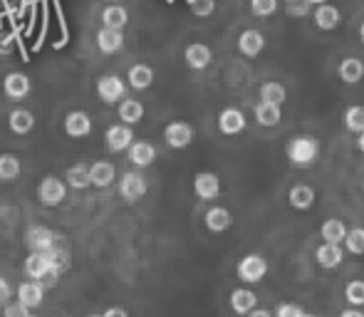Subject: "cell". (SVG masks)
I'll use <instances>...</instances> for the list:
<instances>
[{
  "mask_svg": "<svg viewBox=\"0 0 364 317\" xmlns=\"http://www.w3.org/2000/svg\"><path fill=\"white\" fill-rule=\"evenodd\" d=\"M68 253L65 250H48V253H30L25 258V275L35 283H40L45 290L55 288L60 280V273L68 268Z\"/></svg>",
  "mask_w": 364,
  "mask_h": 317,
  "instance_id": "obj_1",
  "label": "cell"
},
{
  "mask_svg": "<svg viewBox=\"0 0 364 317\" xmlns=\"http://www.w3.org/2000/svg\"><path fill=\"white\" fill-rule=\"evenodd\" d=\"M285 154H288L292 166L310 168V166H315L317 158H320V141L310 134H297L288 141Z\"/></svg>",
  "mask_w": 364,
  "mask_h": 317,
  "instance_id": "obj_2",
  "label": "cell"
},
{
  "mask_svg": "<svg viewBox=\"0 0 364 317\" xmlns=\"http://www.w3.org/2000/svg\"><path fill=\"white\" fill-rule=\"evenodd\" d=\"M235 273H238V278L243 280V283L255 285V283H260L265 275H268V260H265L263 255H258V253H250V255H245V258L240 260L238 268H235Z\"/></svg>",
  "mask_w": 364,
  "mask_h": 317,
  "instance_id": "obj_3",
  "label": "cell"
},
{
  "mask_svg": "<svg viewBox=\"0 0 364 317\" xmlns=\"http://www.w3.org/2000/svg\"><path fill=\"white\" fill-rule=\"evenodd\" d=\"M105 144L107 151L112 154H122V151H129L134 144V129L129 124H112L105 131Z\"/></svg>",
  "mask_w": 364,
  "mask_h": 317,
  "instance_id": "obj_4",
  "label": "cell"
},
{
  "mask_svg": "<svg viewBox=\"0 0 364 317\" xmlns=\"http://www.w3.org/2000/svg\"><path fill=\"white\" fill-rule=\"evenodd\" d=\"M38 198L43 206H50V208L60 206V203L68 198V183L55 176H45L38 186Z\"/></svg>",
  "mask_w": 364,
  "mask_h": 317,
  "instance_id": "obj_5",
  "label": "cell"
},
{
  "mask_svg": "<svg viewBox=\"0 0 364 317\" xmlns=\"http://www.w3.org/2000/svg\"><path fill=\"white\" fill-rule=\"evenodd\" d=\"M97 97H100L105 104H114V102H124L127 97V85L117 75H105V77L97 80Z\"/></svg>",
  "mask_w": 364,
  "mask_h": 317,
  "instance_id": "obj_6",
  "label": "cell"
},
{
  "mask_svg": "<svg viewBox=\"0 0 364 317\" xmlns=\"http://www.w3.org/2000/svg\"><path fill=\"white\" fill-rule=\"evenodd\" d=\"M149 191V183L144 178V173L139 171H127L122 173L119 178V193L124 201H139V198H144Z\"/></svg>",
  "mask_w": 364,
  "mask_h": 317,
  "instance_id": "obj_7",
  "label": "cell"
},
{
  "mask_svg": "<svg viewBox=\"0 0 364 317\" xmlns=\"http://www.w3.org/2000/svg\"><path fill=\"white\" fill-rule=\"evenodd\" d=\"M25 243H28L30 253H48V250L58 248V236L45 226H30L25 233Z\"/></svg>",
  "mask_w": 364,
  "mask_h": 317,
  "instance_id": "obj_8",
  "label": "cell"
},
{
  "mask_svg": "<svg viewBox=\"0 0 364 317\" xmlns=\"http://www.w3.org/2000/svg\"><path fill=\"white\" fill-rule=\"evenodd\" d=\"M193 136H196V131H193V127L188 122H171L164 129V141L171 149H186V146H191Z\"/></svg>",
  "mask_w": 364,
  "mask_h": 317,
  "instance_id": "obj_9",
  "label": "cell"
},
{
  "mask_svg": "<svg viewBox=\"0 0 364 317\" xmlns=\"http://www.w3.org/2000/svg\"><path fill=\"white\" fill-rule=\"evenodd\" d=\"M193 193L201 201H213L220 193V178L213 171H198L193 176Z\"/></svg>",
  "mask_w": 364,
  "mask_h": 317,
  "instance_id": "obj_10",
  "label": "cell"
},
{
  "mask_svg": "<svg viewBox=\"0 0 364 317\" xmlns=\"http://www.w3.org/2000/svg\"><path fill=\"white\" fill-rule=\"evenodd\" d=\"M30 90H33V82H30V77L25 72H10V75H5L3 92H5V97H8V100H13V102L25 100V97L30 95Z\"/></svg>",
  "mask_w": 364,
  "mask_h": 317,
  "instance_id": "obj_11",
  "label": "cell"
},
{
  "mask_svg": "<svg viewBox=\"0 0 364 317\" xmlns=\"http://www.w3.org/2000/svg\"><path fill=\"white\" fill-rule=\"evenodd\" d=\"M65 134L73 139H85L92 134V117L82 109H75L65 117Z\"/></svg>",
  "mask_w": 364,
  "mask_h": 317,
  "instance_id": "obj_12",
  "label": "cell"
},
{
  "mask_svg": "<svg viewBox=\"0 0 364 317\" xmlns=\"http://www.w3.org/2000/svg\"><path fill=\"white\" fill-rule=\"evenodd\" d=\"M20 305H25L28 310H38L45 303V288L35 280H25L18 285V293H15Z\"/></svg>",
  "mask_w": 364,
  "mask_h": 317,
  "instance_id": "obj_13",
  "label": "cell"
},
{
  "mask_svg": "<svg viewBox=\"0 0 364 317\" xmlns=\"http://www.w3.org/2000/svg\"><path fill=\"white\" fill-rule=\"evenodd\" d=\"M245 114L240 109H235V107H228V109H223L218 114V129H220V134H225V136H235V134H240V131L245 129Z\"/></svg>",
  "mask_w": 364,
  "mask_h": 317,
  "instance_id": "obj_14",
  "label": "cell"
},
{
  "mask_svg": "<svg viewBox=\"0 0 364 317\" xmlns=\"http://www.w3.org/2000/svg\"><path fill=\"white\" fill-rule=\"evenodd\" d=\"M265 50V38L260 30H243L238 38V53L243 58H258Z\"/></svg>",
  "mask_w": 364,
  "mask_h": 317,
  "instance_id": "obj_15",
  "label": "cell"
},
{
  "mask_svg": "<svg viewBox=\"0 0 364 317\" xmlns=\"http://www.w3.org/2000/svg\"><path fill=\"white\" fill-rule=\"evenodd\" d=\"M288 201H290V206L295 208V211H310V208L315 206V201H317V193H315V188H312L310 183H297V186L290 188Z\"/></svg>",
  "mask_w": 364,
  "mask_h": 317,
  "instance_id": "obj_16",
  "label": "cell"
},
{
  "mask_svg": "<svg viewBox=\"0 0 364 317\" xmlns=\"http://www.w3.org/2000/svg\"><path fill=\"white\" fill-rule=\"evenodd\" d=\"M230 310L235 315H245L248 317L253 310H258V295L248 288H238L230 293Z\"/></svg>",
  "mask_w": 364,
  "mask_h": 317,
  "instance_id": "obj_17",
  "label": "cell"
},
{
  "mask_svg": "<svg viewBox=\"0 0 364 317\" xmlns=\"http://www.w3.org/2000/svg\"><path fill=\"white\" fill-rule=\"evenodd\" d=\"M183 60H186V65L191 70H206L208 65H211L213 60V53L208 45L203 43H191L186 48V53H183Z\"/></svg>",
  "mask_w": 364,
  "mask_h": 317,
  "instance_id": "obj_18",
  "label": "cell"
},
{
  "mask_svg": "<svg viewBox=\"0 0 364 317\" xmlns=\"http://www.w3.org/2000/svg\"><path fill=\"white\" fill-rule=\"evenodd\" d=\"M315 260H317L320 268L332 270V268H337V265H342V260H345V250H342V245L322 243L320 248L315 250Z\"/></svg>",
  "mask_w": 364,
  "mask_h": 317,
  "instance_id": "obj_19",
  "label": "cell"
},
{
  "mask_svg": "<svg viewBox=\"0 0 364 317\" xmlns=\"http://www.w3.org/2000/svg\"><path fill=\"white\" fill-rule=\"evenodd\" d=\"M97 48L105 55H114L124 48V33L122 30H112V28H100L97 33Z\"/></svg>",
  "mask_w": 364,
  "mask_h": 317,
  "instance_id": "obj_20",
  "label": "cell"
},
{
  "mask_svg": "<svg viewBox=\"0 0 364 317\" xmlns=\"http://www.w3.org/2000/svg\"><path fill=\"white\" fill-rule=\"evenodd\" d=\"M203 223H206V228L211 233H225L230 226H233V216H230L228 208L223 206H213L206 211V216H203Z\"/></svg>",
  "mask_w": 364,
  "mask_h": 317,
  "instance_id": "obj_21",
  "label": "cell"
},
{
  "mask_svg": "<svg viewBox=\"0 0 364 317\" xmlns=\"http://www.w3.org/2000/svg\"><path fill=\"white\" fill-rule=\"evenodd\" d=\"M90 176H92V186L95 188H107L114 183L117 168L112 161H95L90 166Z\"/></svg>",
  "mask_w": 364,
  "mask_h": 317,
  "instance_id": "obj_22",
  "label": "cell"
},
{
  "mask_svg": "<svg viewBox=\"0 0 364 317\" xmlns=\"http://www.w3.org/2000/svg\"><path fill=\"white\" fill-rule=\"evenodd\" d=\"M127 154H129V161L134 163V166L146 168V166H151V163L156 161V146L149 144V141H134Z\"/></svg>",
  "mask_w": 364,
  "mask_h": 317,
  "instance_id": "obj_23",
  "label": "cell"
},
{
  "mask_svg": "<svg viewBox=\"0 0 364 317\" xmlns=\"http://www.w3.org/2000/svg\"><path fill=\"white\" fill-rule=\"evenodd\" d=\"M8 127L13 134H30V131L35 129V114L30 109H13L8 117Z\"/></svg>",
  "mask_w": 364,
  "mask_h": 317,
  "instance_id": "obj_24",
  "label": "cell"
},
{
  "mask_svg": "<svg viewBox=\"0 0 364 317\" xmlns=\"http://www.w3.org/2000/svg\"><path fill=\"white\" fill-rule=\"evenodd\" d=\"M347 233H350V228H347L340 218H327V221L322 223V228H320L322 240H325V243H335V245L345 243Z\"/></svg>",
  "mask_w": 364,
  "mask_h": 317,
  "instance_id": "obj_25",
  "label": "cell"
},
{
  "mask_svg": "<svg viewBox=\"0 0 364 317\" xmlns=\"http://www.w3.org/2000/svg\"><path fill=\"white\" fill-rule=\"evenodd\" d=\"M312 18H315V25L320 30H335L337 25H340L342 15H340V10H337L335 5L325 3V5H317L315 13H312Z\"/></svg>",
  "mask_w": 364,
  "mask_h": 317,
  "instance_id": "obj_26",
  "label": "cell"
},
{
  "mask_svg": "<svg viewBox=\"0 0 364 317\" xmlns=\"http://www.w3.org/2000/svg\"><path fill=\"white\" fill-rule=\"evenodd\" d=\"M127 23H129V13H127V8H122V5H107L105 10H102V28H112V30H124Z\"/></svg>",
  "mask_w": 364,
  "mask_h": 317,
  "instance_id": "obj_27",
  "label": "cell"
},
{
  "mask_svg": "<svg viewBox=\"0 0 364 317\" xmlns=\"http://www.w3.org/2000/svg\"><path fill=\"white\" fill-rule=\"evenodd\" d=\"M127 80H129L132 90H149L154 85V70L149 65L139 63V65H132L129 72H127Z\"/></svg>",
  "mask_w": 364,
  "mask_h": 317,
  "instance_id": "obj_28",
  "label": "cell"
},
{
  "mask_svg": "<svg viewBox=\"0 0 364 317\" xmlns=\"http://www.w3.org/2000/svg\"><path fill=\"white\" fill-rule=\"evenodd\" d=\"M337 75H340V80L345 85H357L364 77V63L357 58H345L340 63V68H337Z\"/></svg>",
  "mask_w": 364,
  "mask_h": 317,
  "instance_id": "obj_29",
  "label": "cell"
},
{
  "mask_svg": "<svg viewBox=\"0 0 364 317\" xmlns=\"http://www.w3.org/2000/svg\"><path fill=\"white\" fill-rule=\"evenodd\" d=\"M117 114H119L122 124L134 127L144 119V104H141L139 100H124L119 104V109H117Z\"/></svg>",
  "mask_w": 364,
  "mask_h": 317,
  "instance_id": "obj_30",
  "label": "cell"
},
{
  "mask_svg": "<svg viewBox=\"0 0 364 317\" xmlns=\"http://www.w3.org/2000/svg\"><path fill=\"white\" fill-rule=\"evenodd\" d=\"M255 119L260 127H278L283 119V112L278 104H270V102H258L255 104Z\"/></svg>",
  "mask_w": 364,
  "mask_h": 317,
  "instance_id": "obj_31",
  "label": "cell"
},
{
  "mask_svg": "<svg viewBox=\"0 0 364 317\" xmlns=\"http://www.w3.org/2000/svg\"><path fill=\"white\" fill-rule=\"evenodd\" d=\"M65 178H68V186L75 188V191H85V188L92 186L90 166H85V163H75V166H70L68 173H65Z\"/></svg>",
  "mask_w": 364,
  "mask_h": 317,
  "instance_id": "obj_32",
  "label": "cell"
},
{
  "mask_svg": "<svg viewBox=\"0 0 364 317\" xmlns=\"http://www.w3.org/2000/svg\"><path fill=\"white\" fill-rule=\"evenodd\" d=\"M20 171H23V166H20V158L18 156L10 154V151L0 154V181H3V183L15 181V178L20 176Z\"/></svg>",
  "mask_w": 364,
  "mask_h": 317,
  "instance_id": "obj_33",
  "label": "cell"
},
{
  "mask_svg": "<svg viewBox=\"0 0 364 317\" xmlns=\"http://www.w3.org/2000/svg\"><path fill=\"white\" fill-rule=\"evenodd\" d=\"M288 100V90H285L280 82H265L260 87V102H270V104H283Z\"/></svg>",
  "mask_w": 364,
  "mask_h": 317,
  "instance_id": "obj_34",
  "label": "cell"
},
{
  "mask_svg": "<svg viewBox=\"0 0 364 317\" xmlns=\"http://www.w3.org/2000/svg\"><path fill=\"white\" fill-rule=\"evenodd\" d=\"M345 127L355 134H364V107L355 104L345 112Z\"/></svg>",
  "mask_w": 364,
  "mask_h": 317,
  "instance_id": "obj_35",
  "label": "cell"
},
{
  "mask_svg": "<svg viewBox=\"0 0 364 317\" xmlns=\"http://www.w3.org/2000/svg\"><path fill=\"white\" fill-rule=\"evenodd\" d=\"M345 300L352 308H364V280H352V283H347Z\"/></svg>",
  "mask_w": 364,
  "mask_h": 317,
  "instance_id": "obj_36",
  "label": "cell"
},
{
  "mask_svg": "<svg viewBox=\"0 0 364 317\" xmlns=\"http://www.w3.org/2000/svg\"><path fill=\"white\" fill-rule=\"evenodd\" d=\"M280 0H250V13L255 18H270V15L278 13Z\"/></svg>",
  "mask_w": 364,
  "mask_h": 317,
  "instance_id": "obj_37",
  "label": "cell"
},
{
  "mask_svg": "<svg viewBox=\"0 0 364 317\" xmlns=\"http://www.w3.org/2000/svg\"><path fill=\"white\" fill-rule=\"evenodd\" d=\"M345 245L352 255H364V228H352V231L347 233Z\"/></svg>",
  "mask_w": 364,
  "mask_h": 317,
  "instance_id": "obj_38",
  "label": "cell"
},
{
  "mask_svg": "<svg viewBox=\"0 0 364 317\" xmlns=\"http://www.w3.org/2000/svg\"><path fill=\"white\" fill-rule=\"evenodd\" d=\"M188 5H191V13L198 18H208L216 13V0H188Z\"/></svg>",
  "mask_w": 364,
  "mask_h": 317,
  "instance_id": "obj_39",
  "label": "cell"
},
{
  "mask_svg": "<svg viewBox=\"0 0 364 317\" xmlns=\"http://www.w3.org/2000/svg\"><path fill=\"white\" fill-rule=\"evenodd\" d=\"M285 10L295 18H305L310 13V3L307 0H285Z\"/></svg>",
  "mask_w": 364,
  "mask_h": 317,
  "instance_id": "obj_40",
  "label": "cell"
},
{
  "mask_svg": "<svg viewBox=\"0 0 364 317\" xmlns=\"http://www.w3.org/2000/svg\"><path fill=\"white\" fill-rule=\"evenodd\" d=\"M307 313L295 303H280L278 310H275V317H305Z\"/></svg>",
  "mask_w": 364,
  "mask_h": 317,
  "instance_id": "obj_41",
  "label": "cell"
},
{
  "mask_svg": "<svg viewBox=\"0 0 364 317\" xmlns=\"http://www.w3.org/2000/svg\"><path fill=\"white\" fill-rule=\"evenodd\" d=\"M3 317H33V310H28L25 305H20L18 300L3 308Z\"/></svg>",
  "mask_w": 364,
  "mask_h": 317,
  "instance_id": "obj_42",
  "label": "cell"
},
{
  "mask_svg": "<svg viewBox=\"0 0 364 317\" xmlns=\"http://www.w3.org/2000/svg\"><path fill=\"white\" fill-rule=\"evenodd\" d=\"M10 298H13V285H10L3 275H0V308H5V305L13 303Z\"/></svg>",
  "mask_w": 364,
  "mask_h": 317,
  "instance_id": "obj_43",
  "label": "cell"
},
{
  "mask_svg": "<svg viewBox=\"0 0 364 317\" xmlns=\"http://www.w3.org/2000/svg\"><path fill=\"white\" fill-rule=\"evenodd\" d=\"M13 50V38L8 33H0V55H8Z\"/></svg>",
  "mask_w": 364,
  "mask_h": 317,
  "instance_id": "obj_44",
  "label": "cell"
},
{
  "mask_svg": "<svg viewBox=\"0 0 364 317\" xmlns=\"http://www.w3.org/2000/svg\"><path fill=\"white\" fill-rule=\"evenodd\" d=\"M102 315L105 317H129V313H127L124 308H119V305H112V308H107Z\"/></svg>",
  "mask_w": 364,
  "mask_h": 317,
  "instance_id": "obj_45",
  "label": "cell"
},
{
  "mask_svg": "<svg viewBox=\"0 0 364 317\" xmlns=\"http://www.w3.org/2000/svg\"><path fill=\"white\" fill-rule=\"evenodd\" d=\"M340 317H364V313L360 308H350V310H342Z\"/></svg>",
  "mask_w": 364,
  "mask_h": 317,
  "instance_id": "obj_46",
  "label": "cell"
},
{
  "mask_svg": "<svg viewBox=\"0 0 364 317\" xmlns=\"http://www.w3.org/2000/svg\"><path fill=\"white\" fill-rule=\"evenodd\" d=\"M248 317H275V315L270 313V310H265V308H258V310H253Z\"/></svg>",
  "mask_w": 364,
  "mask_h": 317,
  "instance_id": "obj_47",
  "label": "cell"
},
{
  "mask_svg": "<svg viewBox=\"0 0 364 317\" xmlns=\"http://www.w3.org/2000/svg\"><path fill=\"white\" fill-rule=\"evenodd\" d=\"M357 146H360V151L364 154V134H360V139H357Z\"/></svg>",
  "mask_w": 364,
  "mask_h": 317,
  "instance_id": "obj_48",
  "label": "cell"
},
{
  "mask_svg": "<svg viewBox=\"0 0 364 317\" xmlns=\"http://www.w3.org/2000/svg\"><path fill=\"white\" fill-rule=\"evenodd\" d=\"M307 3H310V5H325L327 0H307Z\"/></svg>",
  "mask_w": 364,
  "mask_h": 317,
  "instance_id": "obj_49",
  "label": "cell"
},
{
  "mask_svg": "<svg viewBox=\"0 0 364 317\" xmlns=\"http://www.w3.org/2000/svg\"><path fill=\"white\" fill-rule=\"evenodd\" d=\"M360 40H362V45H364V23H362V28H360Z\"/></svg>",
  "mask_w": 364,
  "mask_h": 317,
  "instance_id": "obj_50",
  "label": "cell"
},
{
  "mask_svg": "<svg viewBox=\"0 0 364 317\" xmlns=\"http://www.w3.org/2000/svg\"><path fill=\"white\" fill-rule=\"evenodd\" d=\"M87 317H105V315H97V313H92V315H87Z\"/></svg>",
  "mask_w": 364,
  "mask_h": 317,
  "instance_id": "obj_51",
  "label": "cell"
},
{
  "mask_svg": "<svg viewBox=\"0 0 364 317\" xmlns=\"http://www.w3.org/2000/svg\"><path fill=\"white\" fill-rule=\"evenodd\" d=\"M305 317H320V315H305Z\"/></svg>",
  "mask_w": 364,
  "mask_h": 317,
  "instance_id": "obj_52",
  "label": "cell"
},
{
  "mask_svg": "<svg viewBox=\"0 0 364 317\" xmlns=\"http://www.w3.org/2000/svg\"><path fill=\"white\" fill-rule=\"evenodd\" d=\"M109 3H112V5H114V0H109Z\"/></svg>",
  "mask_w": 364,
  "mask_h": 317,
  "instance_id": "obj_53",
  "label": "cell"
},
{
  "mask_svg": "<svg viewBox=\"0 0 364 317\" xmlns=\"http://www.w3.org/2000/svg\"><path fill=\"white\" fill-rule=\"evenodd\" d=\"M33 317H38V315H33Z\"/></svg>",
  "mask_w": 364,
  "mask_h": 317,
  "instance_id": "obj_54",
  "label": "cell"
}]
</instances>
